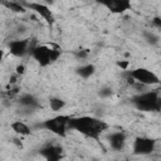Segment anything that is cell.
I'll use <instances>...</instances> for the list:
<instances>
[{"label":"cell","instance_id":"14","mask_svg":"<svg viewBox=\"0 0 161 161\" xmlns=\"http://www.w3.org/2000/svg\"><path fill=\"white\" fill-rule=\"evenodd\" d=\"M1 5L5 6L6 9H9L10 11L18 13V14H23L28 10L25 8L24 3H20V1H1Z\"/></svg>","mask_w":161,"mask_h":161},{"label":"cell","instance_id":"5","mask_svg":"<svg viewBox=\"0 0 161 161\" xmlns=\"http://www.w3.org/2000/svg\"><path fill=\"white\" fill-rule=\"evenodd\" d=\"M156 148V141L150 137H136L132 145V152L137 156L151 155Z\"/></svg>","mask_w":161,"mask_h":161},{"label":"cell","instance_id":"19","mask_svg":"<svg viewBox=\"0 0 161 161\" xmlns=\"http://www.w3.org/2000/svg\"><path fill=\"white\" fill-rule=\"evenodd\" d=\"M74 55L78 59H86L88 57V50H77V52H74Z\"/></svg>","mask_w":161,"mask_h":161},{"label":"cell","instance_id":"16","mask_svg":"<svg viewBox=\"0 0 161 161\" xmlns=\"http://www.w3.org/2000/svg\"><path fill=\"white\" fill-rule=\"evenodd\" d=\"M49 107L53 112H59L65 107V102L59 97H52L49 99Z\"/></svg>","mask_w":161,"mask_h":161},{"label":"cell","instance_id":"15","mask_svg":"<svg viewBox=\"0 0 161 161\" xmlns=\"http://www.w3.org/2000/svg\"><path fill=\"white\" fill-rule=\"evenodd\" d=\"M94 70H96V68H94L93 64H84V65H82V67H79V68L77 69V73H78L79 77L87 79V78H89L91 75H93Z\"/></svg>","mask_w":161,"mask_h":161},{"label":"cell","instance_id":"18","mask_svg":"<svg viewBox=\"0 0 161 161\" xmlns=\"http://www.w3.org/2000/svg\"><path fill=\"white\" fill-rule=\"evenodd\" d=\"M112 94V89L109 87H103L101 91H99V96L101 97H109Z\"/></svg>","mask_w":161,"mask_h":161},{"label":"cell","instance_id":"13","mask_svg":"<svg viewBox=\"0 0 161 161\" xmlns=\"http://www.w3.org/2000/svg\"><path fill=\"white\" fill-rule=\"evenodd\" d=\"M19 103H20V106H23L25 108H30V109H35L38 107V99L30 93L21 94L19 97Z\"/></svg>","mask_w":161,"mask_h":161},{"label":"cell","instance_id":"2","mask_svg":"<svg viewBox=\"0 0 161 161\" xmlns=\"http://www.w3.org/2000/svg\"><path fill=\"white\" fill-rule=\"evenodd\" d=\"M132 103L138 111L157 112L161 111V94L158 91H145L132 97Z\"/></svg>","mask_w":161,"mask_h":161},{"label":"cell","instance_id":"21","mask_svg":"<svg viewBox=\"0 0 161 161\" xmlns=\"http://www.w3.org/2000/svg\"><path fill=\"white\" fill-rule=\"evenodd\" d=\"M117 65H118L121 69H123V70H127V68H128L130 63H128L127 60H121V62H118V63H117Z\"/></svg>","mask_w":161,"mask_h":161},{"label":"cell","instance_id":"4","mask_svg":"<svg viewBox=\"0 0 161 161\" xmlns=\"http://www.w3.org/2000/svg\"><path fill=\"white\" fill-rule=\"evenodd\" d=\"M128 75L131 78H133L137 83H141L146 87L148 86H156L160 84V78L156 73H153L152 70L147 69V68H136L128 72Z\"/></svg>","mask_w":161,"mask_h":161},{"label":"cell","instance_id":"22","mask_svg":"<svg viewBox=\"0 0 161 161\" xmlns=\"http://www.w3.org/2000/svg\"><path fill=\"white\" fill-rule=\"evenodd\" d=\"M152 24L157 28V29H161V18L160 16H155L152 19Z\"/></svg>","mask_w":161,"mask_h":161},{"label":"cell","instance_id":"12","mask_svg":"<svg viewBox=\"0 0 161 161\" xmlns=\"http://www.w3.org/2000/svg\"><path fill=\"white\" fill-rule=\"evenodd\" d=\"M10 127H11V130H13L16 135H20V136H29V135L31 133L30 127H29L25 122H23V121H20V119L11 122V123H10Z\"/></svg>","mask_w":161,"mask_h":161},{"label":"cell","instance_id":"10","mask_svg":"<svg viewBox=\"0 0 161 161\" xmlns=\"http://www.w3.org/2000/svg\"><path fill=\"white\" fill-rule=\"evenodd\" d=\"M101 5L106 6L107 10H109L113 14H122L132 9V4L128 0H107V1H102Z\"/></svg>","mask_w":161,"mask_h":161},{"label":"cell","instance_id":"1","mask_svg":"<svg viewBox=\"0 0 161 161\" xmlns=\"http://www.w3.org/2000/svg\"><path fill=\"white\" fill-rule=\"evenodd\" d=\"M108 128V123L92 117V116H80V117H72L69 122V130H75L80 135H83L87 138L94 140L97 142H101V135Z\"/></svg>","mask_w":161,"mask_h":161},{"label":"cell","instance_id":"9","mask_svg":"<svg viewBox=\"0 0 161 161\" xmlns=\"http://www.w3.org/2000/svg\"><path fill=\"white\" fill-rule=\"evenodd\" d=\"M39 153L45 158V161H60L63 157V148L58 145L50 143L42 147Z\"/></svg>","mask_w":161,"mask_h":161},{"label":"cell","instance_id":"17","mask_svg":"<svg viewBox=\"0 0 161 161\" xmlns=\"http://www.w3.org/2000/svg\"><path fill=\"white\" fill-rule=\"evenodd\" d=\"M145 39H146L148 43H151V44H155V43H157V40H158V38H157L153 33H146Z\"/></svg>","mask_w":161,"mask_h":161},{"label":"cell","instance_id":"3","mask_svg":"<svg viewBox=\"0 0 161 161\" xmlns=\"http://www.w3.org/2000/svg\"><path fill=\"white\" fill-rule=\"evenodd\" d=\"M70 119H72V116H69V114H58L55 117L45 119L40 125V127H43L44 130L64 138V137H67Z\"/></svg>","mask_w":161,"mask_h":161},{"label":"cell","instance_id":"6","mask_svg":"<svg viewBox=\"0 0 161 161\" xmlns=\"http://www.w3.org/2000/svg\"><path fill=\"white\" fill-rule=\"evenodd\" d=\"M23 3H24V5H25L26 9L34 10L38 15H40V16L45 20V23H47L49 26H52V25L54 24L55 18H54V14H53V11L49 9L48 5L42 4V3H26V1H23Z\"/></svg>","mask_w":161,"mask_h":161},{"label":"cell","instance_id":"7","mask_svg":"<svg viewBox=\"0 0 161 161\" xmlns=\"http://www.w3.org/2000/svg\"><path fill=\"white\" fill-rule=\"evenodd\" d=\"M30 55L39 63L40 67H48L49 64H52V62H50L52 48L47 44H40V45L38 44Z\"/></svg>","mask_w":161,"mask_h":161},{"label":"cell","instance_id":"20","mask_svg":"<svg viewBox=\"0 0 161 161\" xmlns=\"http://www.w3.org/2000/svg\"><path fill=\"white\" fill-rule=\"evenodd\" d=\"M15 73H16L18 75H23V74L25 73V67H24L23 64L16 65V68H15Z\"/></svg>","mask_w":161,"mask_h":161},{"label":"cell","instance_id":"11","mask_svg":"<svg viewBox=\"0 0 161 161\" xmlns=\"http://www.w3.org/2000/svg\"><path fill=\"white\" fill-rule=\"evenodd\" d=\"M108 142L114 151H121L126 145V135L122 131L112 132L108 136Z\"/></svg>","mask_w":161,"mask_h":161},{"label":"cell","instance_id":"8","mask_svg":"<svg viewBox=\"0 0 161 161\" xmlns=\"http://www.w3.org/2000/svg\"><path fill=\"white\" fill-rule=\"evenodd\" d=\"M29 45H30V39H16L9 43V50L14 57L21 58L29 54Z\"/></svg>","mask_w":161,"mask_h":161}]
</instances>
